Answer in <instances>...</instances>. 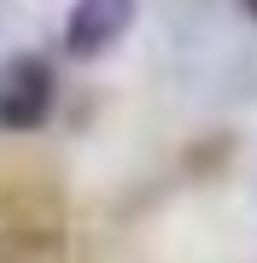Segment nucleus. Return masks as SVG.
<instances>
[{"label": "nucleus", "mask_w": 257, "mask_h": 263, "mask_svg": "<svg viewBox=\"0 0 257 263\" xmlns=\"http://www.w3.org/2000/svg\"><path fill=\"white\" fill-rule=\"evenodd\" d=\"M53 117V65L41 53H6L0 59V129L29 135Z\"/></svg>", "instance_id": "1"}, {"label": "nucleus", "mask_w": 257, "mask_h": 263, "mask_svg": "<svg viewBox=\"0 0 257 263\" xmlns=\"http://www.w3.org/2000/svg\"><path fill=\"white\" fill-rule=\"evenodd\" d=\"M134 29V0H76L65 18V53L70 59H105Z\"/></svg>", "instance_id": "2"}, {"label": "nucleus", "mask_w": 257, "mask_h": 263, "mask_svg": "<svg viewBox=\"0 0 257 263\" xmlns=\"http://www.w3.org/2000/svg\"><path fill=\"white\" fill-rule=\"evenodd\" d=\"M240 6H246V12H251V18H257V0H240Z\"/></svg>", "instance_id": "3"}]
</instances>
